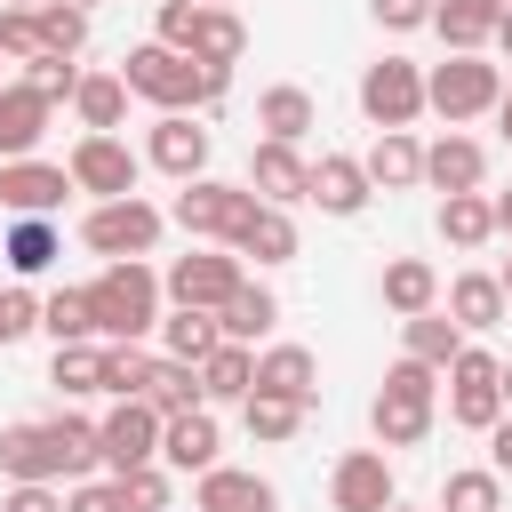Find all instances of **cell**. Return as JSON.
I'll return each instance as SVG.
<instances>
[{
  "instance_id": "obj_35",
  "label": "cell",
  "mask_w": 512,
  "mask_h": 512,
  "mask_svg": "<svg viewBox=\"0 0 512 512\" xmlns=\"http://www.w3.org/2000/svg\"><path fill=\"white\" fill-rule=\"evenodd\" d=\"M48 384H56V392H72V400H80V392H104V352H96L88 336H80V344H56Z\"/></svg>"
},
{
  "instance_id": "obj_6",
  "label": "cell",
  "mask_w": 512,
  "mask_h": 512,
  "mask_svg": "<svg viewBox=\"0 0 512 512\" xmlns=\"http://www.w3.org/2000/svg\"><path fill=\"white\" fill-rule=\"evenodd\" d=\"M360 112H368L376 128H408V120L424 112V80H416V64H408V56L368 64V72H360Z\"/></svg>"
},
{
  "instance_id": "obj_15",
  "label": "cell",
  "mask_w": 512,
  "mask_h": 512,
  "mask_svg": "<svg viewBox=\"0 0 512 512\" xmlns=\"http://www.w3.org/2000/svg\"><path fill=\"white\" fill-rule=\"evenodd\" d=\"M384 504H392V464H384V448L344 456V464H336V512H384Z\"/></svg>"
},
{
  "instance_id": "obj_43",
  "label": "cell",
  "mask_w": 512,
  "mask_h": 512,
  "mask_svg": "<svg viewBox=\"0 0 512 512\" xmlns=\"http://www.w3.org/2000/svg\"><path fill=\"white\" fill-rule=\"evenodd\" d=\"M40 40H48V56H72V48L88 40V16H80L72 0H56V8H40Z\"/></svg>"
},
{
  "instance_id": "obj_55",
  "label": "cell",
  "mask_w": 512,
  "mask_h": 512,
  "mask_svg": "<svg viewBox=\"0 0 512 512\" xmlns=\"http://www.w3.org/2000/svg\"><path fill=\"white\" fill-rule=\"evenodd\" d=\"M496 40H504V56H512V8H504V24H496Z\"/></svg>"
},
{
  "instance_id": "obj_26",
  "label": "cell",
  "mask_w": 512,
  "mask_h": 512,
  "mask_svg": "<svg viewBox=\"0 0 512 512\" xmlns=\"http://www.w3.org/2000/svg\"><path fill=\"white\" fill-rule=\"evenodd\" d=\"M360 168H368V184L400 192V184H416V176H424V152L408 144V128H384V136H376V152H368Z\"/></svg>"
},
{
  "instance_id": "obj_21",
  "label": "cell",
  "mask_w": 512,
  "mask_h": 512,
  "mask_svg": "<svg viewBox=\"0 0 512 512\" xmlns=\"http://www.w3.org/2000/svg\"><path fill=\"white\" fill-rule=\"evenodd\" d=\"M152 168H168V176H200V168H208V128H192L184 112H168V120L152 128Z\"/></svg>"
},
{
  "instance_id": "obj_11",
  "label": "cell",
  "mask_w": 512,
  "mask_h": 512,
  "mask_svg": "<svg viewBox=\"0 0 512 512\" xmlns=\"http://www.w3.org/2000/svg\"><path fill=\"white\" fill-rule=\"evenodd\" d=\"M72 184H80V192H104V200H128V192H136V152H128L120 136H80Z\"/></svg>"
},
{
  "instance_id": "obj_37",
  "label": "cell",
  "mask_w": 512,
  "mask_h": 512,
  "mask_svg": "<svg viewBox=\"0 0 512 512\" xmlns=\"http://www.w3.org/2000/svg\"><path fill=\"white\" fill-rule=\"evenodd\" d=\"M256 120L280 136V144H296L304 128H312V96L304 88H264V104H256Z\"/></svg>"
},
{
  "instance_id": "obj_4",
  "label": "cell",
  "mask_w": 512,
  "mask_h": 512,
  "mask_svg": "<svg viewBox=\"0 0 512 512\" xmlns=\"http://www.w3.org/2000/svg\"><path fill=\"white\" fill-rule=\"evenodd\" d=\"M256 216V192L240 184H208V176H184L176 192V224L184 232H208V240H240V224Z\"/></svg>"
},
{
  "instance_id": "obj_29",
  "label": "cell",
  "mask_w": 512,
  "mask_h": 512,
  "mask_svg": "<svg viewBox=\"0 0 512 512\" xmlns=\"http://www.w3.org/2000/svg\"><path fill=\"white\" fill-rule=\"evenodd\" d=\"M448 312H456L464 328H496V320H504V280H488V272H464V280L448 288Z\"/></svg>"
},
{
  "instance_id": "obj_52",
  "label": "cell",
  "mask_w": 512,
  "mask_h": 512,
  "mask_svg": "<svg viewBox=\"0 0 512 512\" xmlns=\"http://www.w3.org/2000/svg\"><path fill=\"white\" fill-rule=\"evenodd\" d=\"M488 456H496L488 472H512V416H496V424H488Z\"/></svg>"
},
{
  "instance_id": "obj_46",
  "label": "cell",
  "mask_w": 512,
  "mask_h": 512,
  "mask_svg": "<svg viewBox=\"0 0 512 512\" xmlns=\"http://www.w3.org/2000/svg\"><path fill=\"white\" fill-rule=\"evenodd\" d=\"M24 328H40V304L24 288H0V344H16Z\"/></svg>"
},
{
  "instance_id": "obj_3",
  "label": "cell",
  "mask_w": 512,
  "mask_h": 512,
  "mask_svg": "<svg viewBox=\"0 0 512 512\" xmlns=\"http://www.w3.org/2000/svg\"><path fill=\"white\" fill-rule=\"evenodd\" d=\"M432 432V368L424 360H400L376 392V440L384 448H416Z\"/></svg>"
},
{
  "instance_id": "obj_53",
  "label": "cell",
  "mask_w": 512,
  "mask_h": 512,
  "mask_svg": "<svg viewBox=\"0 0 512 512\" xmlns=\"http://www.w3.org/2000/svg\"><path fill=\"white\" fill-rule=\"evenodd\" d=\"M488 208H496V232H512V192H504V200H488Z\"/></svg>"
},
{
  "instance_id": "obj_19",
  "label": "cell",
  "mask_w": 512,
  "mask_h": 512,
  "mask_svg": "<svg viewBox=\"0 0 512 512\" xmlns=\"http://www.w3.org/2000/svg\"><path fill=\"white\" fill-rule=\"evenodd\" d=\"M248 184H256L264 200H304V184H312V168L296 160V144H280V136H264V144H256V160H248Z\"/></svg>"
},
{
  "instance_id": "obj_44",
  "label": "cell",
  "mask_w": 512,
  "mask_h": 512,
  "mask_svg": "<svg viewBox=\"0 0 512 512\" xmlns=\"http://www.w3.org/2000/svg\"><path fill=\"white\" fill-rule=\"evenodd\" d=\"M0 48H8V56H24V64H32V56H48L40 16H32V8H0Z\"/></svg>"
},
{
  "instance_id": "obj_38",
  "label": "cell",
  "mask_w": 512,
  "mask_h": 512,
  "mask_svg": "<svg viewBox=\"0 0 512 512\" xmlns=\"http://www.w3.org/2000/svg\"><path fill=\"white\" fill-rule=\"evenodd\" d=\"M296 424H304V400H280V392H256L248 384V432L256 440H288Z\"/></svg>"
},
{
  "instance_id": "obj_57",
  "label": "cell",
  "mask_w": 512,
  "mask_h": 512,
  "mask_svg": "<svg viewBox=\"0 0 512 512\" xmlns=\"http://www.w3.org/2000/svg\"><path fill=\"white\" fill-rule=\"evenodd\" d=\"M496 280H504V296H512V264H504V272H496Z\"/></svg>"
},
{
  "instance_id": "obj_54",
  "label": "cell",
  "mask_w": 512,
  "mask_h": 512,
  "mask_svg": "<svg viewBox=\"0 0 512 512\" xmlns=\"http://www.w3.org/2000/svg\"><path fill=\"white\" fill-rule=\"evenodd\" d=\"M496 120H504V136H512V88H504V96H496Z\"/></svg>"
},
{
  "instance_id": "obj_61",
  "label": "cell",
  "mask_w": 512,
  "mask_h": 512,
  "mask_svg": "<svg viewBox=\"0 0 512 512\" xmlns=\"http://www.w3.org/2000/svg\"><path fill=\"white\" fill-rule=\"evenodd\" d=\"M72 8H80V0H72Z\"/></svg>"
},
{
  "instance_id": "obj_20",
  "label": "cell",
  "mask_w": 512,
  "mask_h": 512,
  "mask_svg": "<svg viewBox=\"0 0 512 512\" xmlns=\"http://www.w3.org/2000/svg\"><path fill=\"white\" fill-rule=\"evenodd\" d=\"M280 496H272V480H256V472H224V464H208L200 472V512H272Z\"/></svg>"
},
{
  "instance_id": "obj_22",
  "label": "cell",
  "mask_w": 512,
  "mask_h": 512,
  "mask_svg": "<svg viewBox=\"0 0 512 512\" xmlns=\"http://www.w3.org/2000/svg\"><path fill=\"white\" fill-rule=\"evenodd\" d=\"M432 24H440V40H448L456 56H472V48L504 24V0H440V8H432Z\"/></svg>"
},
{
  "instance_id": "obj_5",
  "label": "cell",
  "mask_w": 512,
  "mask_h": 512,
  "mask_svg": "<svg viewBox=\"0 0 512 512\" xmlns=\"http://www.w3.org/2000/svg\"><path fill=\"white\" fill-rule=\"evenodd\" d=\"M504 88H496V64H480V56H448L432 80H424V104L456 128V120H472V112H488Z\"/></svg>"
},
{
  "instance_id": "obj_39",
  "label": "cell",
  "mask_w": 512,
  "mask_h": 512,
  "mask_svg": "<svg viewBox=\"0 0 512 512\" xmlns=\"http://www.w3.org/2000/svg\"><path fill=\"white\" fill-rule=\"evenodd\" d=\"M40 328H48L56 344H80V336L96 328V320H88V288H64V296H48V304H40Z\"/></svg>"
},
{
  "instance_id": "obj_13",
  "label": "cell",
  "mask_w": 512,
  "mask_h": 512,
  "mask_svg": "<svg viewBox=\"0 0 512 512\" xmlns=\"http://www.w3.org/2000/svg\"><path fill=\"white\" fill-rule=\"evenodd\" d=\"M160 456H168L176 472H208V464H216V416H208V408L160 416Z\"/></svg>"
},
{
  "instance_id": "obj_41",
  "label": "cell",
  "mask_w": 512,
  "mask_h": 512,
  "mask_svg": "<svg viewBox=\"0 0 512 512\" xmlns=\"http://www.w3.org/2000/svg\"><path fill=\"white\" fill-rule=\"evenodd\" d=\"M144 384H152V360H144L136 344H112V352H104V392H120V400H144Z\"/></svg>"
},
{
  "instance_id": "obj_12",
  "label": "cell",
  "mask_w": 512,
  "mask_h": 512,
  "mask_svg": "<svg viewBox=\"0 0 512 512\" xmlns=\"http://www.w3.org/2000/svg\"><path fill=\"white\" fill-rule=\"evenodd\" d=\"M232 288H240V264H232V256H176V264H168V296H176V304L216 312Z\"/></svg>"
},
{
  "instance_id": "obj_14",
  "label": "cell",
  "mask_w": 512,
  "mask_h": 512,
  "mask_svg": "<svg viewBox=\"0 0 512 512\" xmlns=\"http://www.w3.org/2000/svg\"><path fill=\"white\" fill-rule=\"evenodd\" d=\"M64 184H72V168H48V160H8L0 168V200L16 216H48L64 200Z\"/></svg>"
},
{
  "instance_id": "obj_48",
  "label": "cell",
  "mask_w": 512,
  "mask_h": 512,
  "mask_svg": "<svg viewBox=\"0 0 512 512\" xmlns=\"http://www.w3.org/2000/svg\"><path fill=\"white\" fill-rule=\"evenodd\" d=\"M376 8V24H392V32H416V24H432V0H368Z\"/></svg>"
},
{
  "instance_id": "obj_24",
  "label": "cell",
  "mask_w": 512,
  "mask_h": 512,
  "mask_svg": "<svg viewBox=\"0 0 512 512\" xmlns=\"http://www.w3.org/2000/svg\"><path fill=\"white\" fill-rule=\"evenodd\" d=\"M272 320H280L272 288H248V280H240V288H232V296L216 304V328H224V344H248V336H264Z\"/></svg>"
},
{
  "instance_id": "obj_16",
  "label": "cell",
  "mask_w": 512,
  "mask_h": 512,
  "mask_svg": "<svg viewBox=\"0 0 512 512\" xmlns=\"http://www.w3.org/2000/svg\"><path fill=\"white\" fill-rule=\"evenodd\" d=\"M304 200H320L328 216H360V208H368V168H360V160H344V152H320V168H312Z\"/></svg>"
},
{
  "instance_id": "obj_7",
  "label": "cell",
  "mask_w": 512,
  "mask_h": 512,
  "mask_svg": "<svg viewBox=\"0 0 512 512\" xmlns=\"http://www.w3.org/2000/svg\"><path fill=\"white\" fill-rule=\"evenodd\" d=\"M96 456H104L112 472L152 464V456H160V408H152V400H120V408L96 424Z\"/></svg>"
},
{
  "instance_id": "obj_49",
  "label": "cell",
  "mask_w": 512,
  "mask_h": 512,
  "mask_svg": "<svg viewBox=\"0 0 512 512\" xmlns=\"http://www.w3.org/2000/svg\"><path fill=\"white\" fill-rule=\"evenodd\" d=\"M192 16H200V0H160V40L184 48V40H192Z\"/></svg>"
},
{
  "instance_id": "obj_47",
  "label": "cell",
  "mask_w": 512,
  "mask_h": 512,
  "mask_svg": "<svg viewBox=\"0 0 512 512\" xmlns=\"http://www.w3.org/2000/svg\"><path fill=\"white\" fill-rule=\"evenodd\" d=\"M32 88L56 104V96H72V88H80V72H72L64 56H32Z\"/></svg>"
},
{
  "instance_id": "obj_9",
  "label": "cell",
  "mask_w": 512,
  "mask_h": 512,
  "mask_svg": "<svg viewBox=\"0 0 512 512\" xmlns=\"http://www.w3.org/2000/svg\"><path fill=\"white\" fill-rule=\"evenodd\" d=\"M0 472L8 480H72V448H64V424H8L0 432Z\"/></svg>"
},
{
  "instance_id": "obj_25",
  "label": "cell",
  "mask_w": 512,
  "mask_h": 512,
  "mask_svg": "<svg viewBox=\"0 0 512 512\" xmlns=\"http://www.w3.org/2000/svg\"><path fill=\"white\" fill-rule=\"evenodd\" d=\"M312 376H320V368H312L304 344H280V352L256 360V392H280V400H312V392H320Z\"/></svg>"
},
{
  "instance_id": "obj_60",
  "label": "cell",
  "mask_w": 512,
  "mask_h": 512,
  "mask_svg": "<svg viewBox=\"0 0 512 512\" xmlns=\"http://www.w3.org/2000/svg\"><path fill=\"white\" fill-rule=\"evenodd\" d=\"M200 8H216V0H200Z\"/></svg>"
},
{
  "instance_id": "obj_23",
  "label": "cell",
  "mask_w": 512,
  "mask_h": 512,
  "mask_svg": "<svg viewBox=\"0 0 512 512\" xmlns=\"http://www.w3.org/2000/svg\"><path fill=\"white\" fill-rule=\"evenodd\" d=\"M480 168H488V152H480L472 136H440V144L424 152V176H432L440 192H480Z\"/></svg>"
},
{
  "instance_id": "obj_40",
  "label": "cell",
  "mask_w": 512,
  "mask_h": 512,
  "mask_svg": "<svg viewBox=\"0 0 512 512\" xmlns=\"http://www.w3.org/2000/svg\"><path fill=\"white\" fill-rule=\"evenodd\" d=\"M8 264H16V272H48V264H56V232H48L40 216H24V224L8 232Z\"/></svg>"
},
{
  "instance_id": "obj_17",
  "label": "cell",
  "mask_w": 512,
  "mask_h": 512,
  "mask_svg": "<svg viewBox=\"0 0 512 512\" xmlns=\"http://www.w3.org/2000/svg\"><path fill=\"white\" fill-rule=\"evenodd\" d=\"M40 136H48V96H40L32 80H24V88H0V152L24 160Z\"/></svg>"
},
{
  "instance_id": "obj_28",
  "label": "cell",
  "mask_w": 512,
  "mask_h": 512,
  "mask_svg": "<svg viewBox=\"0 0 512 512\" xmlns=\"http://www.w3.org/2000/svg\"><path fill=\"white\" fill-rule=\"evenodd\" d=\"M248 384H256V360L240 344H216L200 360V400H248Z\"/></svg>"
},
{
  "instance_id": "obj_45",
  "label": "cell",
  "mask_w": 512,
  "mask_h": 512,
  "mask_svg": "<svg viewBox=\"0 0 512 512\" xmlns=\"http://www.w3.org/2000/svg\"><path fill=\"white\" fill-rule=\"evenodd\" d=\"M120 496H128V512H160V496H168V480H160L152 464H136V472H120Z\"/></svg>"
},
{
  "instance_id": "obj_33",
  "label": "cell",
  "mask_w": 512,
  "mask_h": 512,
  "mask_svg": "<svg viewBox=\"0 0 512 512\" xmlns=\"http://www.w3.org/2000/svg\"><path fill=\"white\" fill-rule=\"evenodd\" d=\"M432 296H440L432 264H416V256L384 264V304H392V312H432Z\"/></svg>"
},
{
  "instance_id": "obj_18",
  "label": "cell",
  "mask_w": 512,
  "mask_h": 512,
  "mask_svg": "<svg viewBox=\"0 0 512 512\" xmlns=\"http://www.w3.org/2000/svg\"><path fill=\"white\" fill-rule=\"evenodd\" d=\"M240 48H248L240 16H224V8H200V16H192V40H184V56H192V64L232 72V64H240Z\"/></svg>"
},
{
  "instance_id": "obj_10",
  "label": "cell",
  "mask_w": 512,
  "mask_h": 512,
  "mask_svg": "<svg viewBox=\"0 0 512 512\" xmlns=\"http://www.w3.org/2000/svg\"><path fill=\"white\" fill-rule=\"evenodd\" d=\"M448 376H456V400H448V416H456L464 432H488V424L504 416V392H496V360H488L480 344H464V352L448 360Z\"/></svg>"
},
{
  "instance_id": "obj_59",
  "label": "cell",
  "mask_w": 512,
  "mask_h": 512,
  "mask_svg": "<svg viewBox=\"0 0 512 512\" xmlns=\"http://www.w3.org/2000/svg\"><path fill=\"white\" fill-rule=\"evenodd\" d=\"M384 512H400V504H384Z\"/></svg>"
},
{
  "instance_id": "obj_1",
  "label": "cell",
  "mask_w": 512,
  "mask_h": 512,
  "mask_svg": "<svg viewBox=\"0 0 512 512\" xmlns=\"http://www.w3.org/2000/svg\"><path fill=\"white\" fill-rule=\"evenodd\" d=\"M120 80H128L136 96L168 104V112H184V104H216V96H224V72L192 64V56H184V48H168V40H152V48H128Z\"/></svg>"
},
{
  "instance_id": "obj_32",
  "label": "cell",
  "mask_w": 512,
  "mask_h": 512,
  "mask_svg": "<svg viewBox=\"0 0 512 512\" xmlns=\"http://www.w3.org/2000/svg\"><path fill=\"white\" fill-rule=\"evenodd\" d=\"M440 232H448L456 248H480V240L496 232V208H488L480 192H448V200H440Z\"/></svg>"
},
{
  "instance_id": "obj_36",
  "label": "cell",
  "mask_w": 512,
  "mask_h": 512,
  "mask_svg": "<svg viewBox=\"0 0 512 512\" xmlns=\"http://www.w3.org/2000/svg\"><path fill=\"white\" fill-rule=\"evenodd\" d=\"M144 400H152L160 416H176V408H200V376H192V360H152V384H144Z\"/></svg>"
},
{
  "instance_id": "obj_56",
  "label": "cell",
  "mask_w": 512,
  "mask_h": 512,
  "mask_svg": "<svg viewBox=\"0 0 512 512\" xmlns=\"http://www.w3.org/2000/svg\"><path fill=\"white\" fill-rule=\"evenodd\" d=\"M496 392H504V408H512V368H496Z\"/></svg>"
},
{
  "instance_id": "obj_51",
  "label": "cell",
  "mask_w": 512,
  "mask_h": 512,
  "mask_svg": "<svg viewBox=\"0 0 512 512\" xmlns=\"http://www.w3.org/2000/svg\"><path fill=\"white\" fill-rule=\"evenodd\" d=\"M64 512H128V496H120V480H112V488H80Z\"/></svg>"
},
{
  "instance_id": "obj_42",
  "label": "cell",
  "mask_w": 512,
  "mask_h": 512,
  "mask_svg": "<svg viewBox=\"0 0 512 512\" xmlns=\"http://www.w3.org/2000/svg\"><path fill=\"white\" fill-rule=\"evenodd\" d=\"M440 512H496V472H448Z\"/></svg>"
},
{
  "instance_id": "obj_31",
  "label": "cell",
  "mask_w": 512,
  "mask_h": 512,
  "mask_svg": "<svg viewBox=\"0 0 512 512\" xmlns=\"http://www.w3.org/2000/svg\"><path fill=\"white\" fill-rule=\"evenodd\" d=\"M72 104H80V120H88L96 136H112V128H120V104H128V80H120V72H96V80L72 88Z\"/></svg>"
},
{
  "instance_id": "obj_58",
  "label": "cell",
  "mask_w": 512,
  "mask_h": 512,
  "mask_svg": "<svg viewBox=\"0 0 512 512\" xmlns=\"http://www.w3.org/2000/svg\"><path fill=\"white\" fill-rule=\"evenodd\" d=\"M0 8H32V0H0Z\"/></svg>"
},
{
  "instance_id": "obj_8",
  "label": "cell",
  "mask_w": 512,
  "mask_h": 512,
  "mask_svg": "<svg viewBox=\"0 0 512 512\" xmlns=\"http://www.w3.org/2000/svg\"><path fill=\"white\" fill-rule=\"evenodd\" d=\"M80 240H88L96 256H144V248L160 240V208H144L136 192H128V200H104V208L80 224Z\"/></svg>"
},
{
  "instance_id": "obj_30",
  "label": "cell",
  "mask_w": 512,
  "mask_h": 512,
  "mask_svg": "<svg viewBox=\"0 0 512 512\" xmlns=\"http://www.w3.org/2000/svg\"><path fill=\"white\" fill-rule=\"evenodd\" d=\"M224 344V328H216V312H200V304H176V320H168V360H208Z\"/></svg>"
},
{
  "instance_id": "obj_50",
  "label": "cell",
  "mask_w": 512,
  "mask_h": 512,
  "mask_svg": "<svg viewBox=\"0 0 512 512\" xmlns=\"http://www.w3.org/2000/svg\"><path fill=\"white\" fill-rule=\"evenodd\" d=\"M0 512H64V504L48 496V480H16V496H8Z\"/></svg>"
},
{
  "instance_id": "obj_27",
  "label": "cell",
  "mask_w": 512,
  "mask_h": 512,
  "mask_svg": "<svg viewBox=\"0 0 512 512\" xmlns=\"http://www.w3.org/2000/svg\"><path fill=\"white\" fill-rule=\"evenodd\" d=\"M240 256H256V264H288L296 256V224L280 216V208H256L248 224H240V240H232Z\"/></svg>"
},
{
  "instance_id": "obj_2",
  "label": "cell",
  "mask_w": 512,
  "mask_h": 512,
  "mask_svg": "<svg viewBox=\"0 0 512 512\" xmlns=\"http://www.w3.org/2000/svg\"><path fill=\"white\" fill-rule=\"evenodd\" d=\"M152 312H160V280H152L136 256H120V264L88 288V320H96L104 336H120V344H136V336L152 328Z\"/></svg>"
},
{
  "instance_id": "obj_34",
  "label": "cell",
  "mask_w": 512,
  "mask_h": 512,
  "mask_svg": "<svg viewBox=\"0 0 512 512\" xmlns=\"http://www.w3.org/2000/svg\"><path fill=\"white\" fill-rule=\"evenodd\" d=\"M456 352H464L456 320H440V312H408V360H424V368H448Z\"/></svg>"
}]
</instances>
